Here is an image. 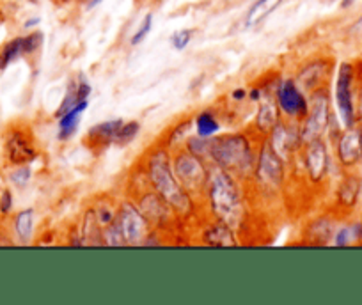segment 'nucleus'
<instances>
[{
	"instance_id": "nucleus-17",
	"label": "nucleus",
	"mask_w": 362,
	"mask_h": 305,
	"mask_svg": "<svg viewBox=\"0 0 362 305\" xmlns=\"http://www.w3.org/2000/svg\"><path fill=\"white\" fill-rule=\"evenodd\" d=\"M89 95H90V85L83 80V76L80 78L78 82H71V84L68 85V89H66V95H64V98H62L61 107H59V110L55 112V116L61 117L62 114H66L68 110H71L76 103H80V102H83V100L89 98Z\"/></svg>"
},
{
	"instance_id": "nucleus-7",
	"label": "nucleus",
	"mask_w": 362,
	"mask_h": 305,
	"mask_svg": "<svg viewBox=\"0 0 362 305\" xmlns=\"http://www.w3.org/2000/svg\"><path fill=\"white\" fill-rule=\"evenodd\" d=\"M351 82H354V68L348 62H343L337 69L336 80V105L339 110L341 121L346 128L355 124V107L351 98Z\"/></svg>"
},
{
	"instance_id": "nucleus-39",
	"label": "nucleus",
	"mask_w": 362,
	"mask_h": 305,
	"mask_svg": "<svg viewBox=\"0 0 362 305\" xmlns=\"http://www.w3.org/2000/svg\"><path fill=\"white\" fill-rule=\"evenodd\" d=\"M247 96H249L252 102H259L261 96H263V92H261V89H250V91L247 92Z\"/></svg>"
},
{
	"instance_id": "nucleus-44",
	"label": "nucleus",
	"mask_w": 362,
	"mask_h": 305,
	"mask_svg": "<svg viewBox=\"0 0 362 305\" xmlns=\"http://www.w3.org/2000/svg\"><path fill=\"white\" fill-rule=\"evenodd\" d=\"M351 4H354V0H343V2H341V8L346 9V8H350Z\"/></svg>"
},
{
	"instance_id": "nucleus-26",
	"label": "nucleus",
	"mask_w": 362,
	"mask_h": 305,
	"mask_svg": "<svg viewBox=\"0 0 362 305\" xmlns=\"http://www.w3.org/2000/svg\"><path fill=\"white\" fill-rule=\"evenodd\" d=\"M358 192H361V181L355 176H346V179L341 183L339 193H337L339 196V203L348 208L354 206L358 197Z\"/></svg>"
},
{
	"instance_id": "nucleus-25",
	"label": "nucleus",
	"mask_w": 362,
	"mask_h": 305,
	"mask_svg": "<svg viewBox=\"0 0 362 305\" xmlns=\"http://www.w3.org/2000/svg\"><path fill=\"white\" fill-rule=\"evenodd\" d=\"M25 50H23V37H15L9 43H6L0 50V69H6L11 62H15L16 59L23 57Z\"/></svg>"
},
{
	"instance_id": "nucleus-12",
	"label": "nucleus",
	"mask_w": 362,
	"mask_h": 305,
	"mask_svg": "<svg viewBox=\"0 0 362 305\" xmlns=\"http://www.w3.org/2000/svg\"><path fill=\"white\" fill-rule=\"evenodd\" d=\"M279 112L281 109L277 100L272 95H268V92L267 95L263 92L259 100V109H257L256 114V130L263 135L270 133L277 126V123H279Z\"/></svg>"
},
{
	"instance_id": "nucleus-16",
	"label": "nucleus",
	"mask_w": 362,
	"mask_h": 305,
	"mask_svg": "<svg viewBox=\"0 0 362 305\" xmlns=\"http://www.w3.org/2000/svg\"><path fill=\"white\" fill-rule=\"evenodd\" d=\"M87 105H89V102L83 100V102L76 103L71 110H68V112L59 117V140H68L75 135V131L78 130L80 116L86 112Z\"/></svg>"
},
{
	"instance_id": "nucleus-47",
	"label": "nucleus",
	"mask_w": 362,
	"mask_h": 305,
	"mask_svg": "<svg viewBox=\"0 0 362 305\" xmlns=\"http://www.w3.org/2000/svg\"><path fill=\"white\" fill-rule=\"evenodd\" d=\"M30 4H37V2H40V0H29Z\"/></svg>"
},
{
	"instance_id": "nucleus-9",
	"label": "nucleus",
	"mask_w": 362,
	"mask_h": 305,
	"mask_svg": "<svg viewBox=\"0 0 362 305\" xmlns=\"http://www.w3.org/2000/svg\"><path fill=\"white\" fill-rule=\"evenodd\" d=\"M256 174L267 185H281L284 178L283 157L272 148L270 140L263 142L256 160Z\"/></svg>"
},
{
	"instance_id": "nucleus-32",
	"label": "nucleus",
	"mask_w": 362,
	"mask_h": 305,
	"mask_svg": "<svg viewBox=\"0 0 362 305\" xmlns=\"http://www.w3.org/2000/svg\"><path fill=\"white\" fill-rule=\"evenodd\" d=\"M151 27H153V15L151 13H148V15L144 16V20H142L141 27H139V29L135 30L134 36H132V44H134V47H137L139 43H142V41L146 40V36L151 32Z\"/></svg>"
},
{
	"instance_id": "nucleus-33",
	"label": "nucleus",
	"mask_w": 362,
	"mask_h": 305,
	"mask_svg": "<svg viewBox=\"0 0 362 305\" xmlns=\"http://www.w3.org/2000/svg\"><path fill=\"white\" fill-rule=\"evenodd\" d=\"M192 29H183L174 32L173 37H170V43H173L174 50H185V48L189 47L190 40H192Z\"/></svg>"
},
{
	"instance_id": "nucleus-43",
	"label": "nucleus",
	"mask_w": 362,
	"mask_h": 305,
	"mask_svg": "<svg viewBox=\"0 0 362 305\" xmlns=\"http://www.w3.org/2000/svg\"><path fill=\"white\" fill-rule=\"evenodd\" d=\"M351 30H354V32H357V30H362V16L357 20V23H355V25L351 27Z\"/></svg>"
},
{
	"instance_id": "nucleus-36",
	"label": "nucleus",
	"mask_w": 362,
	"mask_h": 305,
	"mask_svg": "<svg viewBox=\"0 0 362 305\" xmlns=\"http://www.w3.org/2000/svg\"><path fill=\"white\" fill-rule=\"evenodd\" d=\"M189 126H190V121H183V123L177 124L176 130H174L173 133L169 135V145L176 144V140H180V138L185 137V133H187V130H189Z\"/></svg>"
},
{
	"instance_id": "nucleus-24",
	"label": "nucleus",
	"mask_w": 362,
	"mask_h": 305,
	"mask_svg": "<svg viewBox=\"0 0 362 305\" xmlns=\"http://www.w3.org/2000/svg\"><path fill=\"white\" fill-rule=\"evenodd\" d=\"M34 229V210H23L15 217V231L22 244H29Z\"/></svg>"
},
{
	"instance_id": "nucleus-28",
	"label": "nucleus",
	"mask_w": 362,
	"mask_h": 305,
	"mask_svg": "<svg viewBox=\"0 0 362 305\" xmlns=\"http://www.w3.org/2000/svg\"><path fill=\"white\" fill-rule=\"evenodd\" d=\"M139 131H141V123L139 121H130V123L121 124L119 131H117L116 144L117 145H127L137 138Z\"/></svg>"
},
{
	"instance_id": "nucleus-11",
	"label": "nucleus",
	"mask_w": 362,
	"mask_h": 305,
	"mask_svg": "<svg viewBox=\"0 0 362 305\" xmlns=\"http://www.w3.org/2000/svg\"><path fill=\"white\" fill-rule=\"evenodd\" d=\"M305 169H308V174L311 178V181L318 183L325 178L327 169H329V155H327V145L322 138L308 142Z\"/></svg>"
},
{
	"instance_id": "nucleus-3",
	"label": "nucleus",
	"mask_w": 362,
	"mask_h": 305,
	"mask_svg": "<svg viewBox=\"0 0 362 305\" xmlns=\"http://www.w3.org/2000/svg\"><path fill=\"white\" fill-rule=\"evenodd\" d=\"M208 201L214 217L229 227H236L242 220V197L233 174L228 171H215L208 179Z\"/></svg>"
},
{
	"instance_id": "nucleus-22",
	"label": "nucleus",
	"mask_w": 362,
	"mask_h": 305,
	"mask_svg": "<svg viewBox=\"0 0 362 305\" xmlns=\"http://www.w3.org/2000/svg\"><path fill=\"white\" fill-rule=\"evenodd\" d=\"M323 68H325V64H322V62H313V64L305 66L298 75V84H302L309 91H315L325 76Z\"/></svg>"
},
{
	"instance_id": "nucleus-18",
	"label": "nucleus",
	"mask_w": 362,
	"mask_h": 305,
	"mask_svg": "<svg viewBox=\"0 0 362 305\" xmlns=\"http://www.w3.org/2000/svg\"><path fill=\"white\" fill-rule=\"evenodd\" d=\"M139 206H141L139 210L142 211V215H144L148 220H156V222L163 220V218L169 215V211L173 210V208H170L169 204H167L156 192L146 193V196L141 199V204H139Z\"/></svg>"
},
{
	"instance_id": "nucleus-1",
	"label": "nucleus",
	"mask_w": 362,
	"mask_h": 305,
	"mask_svg": "<svg viewBox=\"0 0 362 305\" xmlns=\"http://www.w3.org/2000/svg\"><path fill=\"white\" fill-rule=\"evenodd\" d=\"M148 176L155 192L181 215H187L194 210L190 193L177 181L174 169L170 167L169 152L165 149H155L148 160Z\"/></svg>"
},
{
	"instance_id": "nucleus-19",
	"label": "nucleus",
	"mask_w": 362,
	"mask_h": 305,
	"mask_svg": "<svg viewBox=\"0 0 362 305\" xmlns=\"http://www.w3.org/2000/svg\"><path fill=\"white\" fill-rule=\"evenodd\" d=\"M281 4H283V0H256V2L249 8V11H247L245 20H243L247 29H252V27L259 25V23L263 22V20H267Z\"/></svg>"
},
{
	"instance_id": "nucleus-34",
	"label": "nucleus",
	"mask_w": 362,
	"mask_h": 305,
	"mask_svg": "<svg viewBox=\"0 0 362 305\" xmlns=\"http://www.w3.org/2000/svg\"><path fill=\"white\" fill-rule=\"evenodd\" d=\"M29 179H30V167H29V165H20L18 171H15L11 174V181L15 183L16 186H20V189H22V186H25L27 183H29Z\"/></svg>"
},
{
	"instance_id": "nucleus-15",
	"label": "nucleus",
	"mask_w": 362,
	"mask_h": 305,
	"mask_svg": "<svg viewBox=\"0 0 362 305\" xmlns=\"http://www.w3.org/2000/svg\"><path fill=\"white\" fill-rule=\"evenodd\" d=\"M270 133H272V138H270L272 148L276 149L281 157H283L284 152L295 151V148L298 145V142L302 140L300 131L297 133L293 128L286 126V124H283L281 121L277 123V126L270 131Z\"/></svg>"
},
{
	"instance_id": "nucleus-48",
	"label": "nucleus",
	"mask_w": 362,
	"mask_h": 305,
	"mask_svg": "<svg viewBox=\"0 0 362 305\" xmlns=\"http://www.w3.org/2000/svg\"><path fill=\"white\" fill-rule=\"evenodd\" d=\"M361 157H362V142H361Z\"/></svg>"
},
{
	"instance_id": "nucleus-46",
	"label": "nucleus",
	"mask_w": 362,
	"mask_h": 305,
	"mask_svg": "<svg viewBox=\"0 0 362 305\" xmlns=\"http://www.w3.org/2000/svg\"><path fill=\"white\" fill-rule=\"evenodd\" d=\"M57 4H68V2H71V0H55Z\"/></svg>"
},
{
	"instance_id": "nucleus-21",
	"label": "nucleus",
	"mask_w": 362,
	"mask_h": 305,
	"mask_svg": "<svg viewBox=\"0 0 362 305\" xmlns=\"http://www.w3.org/2000/svg\"><path fill=\"white\" fill-rule=\"evenodd\" d=\"M78 245H103V234L100 231V222L96 211H87L82 222V234Z\"/></svg>"
},
{
	"instance_id": "nucleus-42",
	"label": "nucleus",
	"mask_w": 362,
	"mask_h": 305,
	"mask_svg": "<svg viewBox=\"0 0 362 305\" xmlns=\"http://www.w3.org/2000/svg\"><path fill=\"white\" fill-rule=\"evenodd\" d=\"M41 22V20L40 18H37V16H36V18H30L29 20V22H27L25 23V29H30V27H36L37 25V23H40Z\"/></svg>"
},
{
	"instance_id": "nucleus-8",
	"label": "nucleus",
	"mask_w": 362,
	"mask_h": 305,
	"mask_svg": "<svg viewBox=\"0 0 362 305\" xmlns=\"http://www.w3.org/2000/svg\"><path fill=\"white\" fill-rule=\"evenodd\" d=\"M6 157H8L9 164L16 165H27L33 160H36L37 151L34 145L33 138L22 128H13L8 135H6Z\"/></svg>"
},
{
	"instance_id": "nucleus-10",
	"label": "nucleus",
	"mask_w": 362,
	"mask_h": 305,
	"mask_svg": "<svg viewBox=\"0 0 362 305\" xmlns=\"http://www.w3.org/2000/svg\"><path fill=\"white\" fill-rule=\"evenodd\" d=\"M276 100L279 103V109L283 110L286 116L290 117H304L309 112V103L305 100L304 92L298 89L297 82L288 78V80L281 82L277 88Z\"/></svg>"
},
{
	"instance_id": "nucleus-41",
	"label": "nucleus",
	"mask_w": 362,
	"mask_h": 305,
	"mask_svg": "<svg viewBox=\"0 0 362 305\" xmlns=\"http://www.w3.org/2000/svg\"><path fill=\"white\" fill-rule=\"evenodd\" d=\"M83 2H86L87 9H93V8H96V6H98L102 0H83Z\"/></svg>"
},
{
	"instance_id": "nucleus-35",
	"label": "nucleus",
	"mask_w": 362,
	"mask_h": 305,
	"mask_svg": "<svg viewBox=\"0 0 362 305\" xmlns=\"http://www.w3.org/2000/svg\"><path fill=\"white\" fill-rule=\"evenodd\" d=\"M351 240H354V233H351V227H344V229H341V231H337L334 244H336L337 247H344V245L351 244Z\"/></svg>"
},
{
	"instance_id": "nucleus-6",
	"label": "nucleus",
	"mask_w": 362,
	"mask_h": 305,
	"mask_svg": "<svg viewBox=\"0 0 362 305\" xmlns=\"http://www.w3.org/2000/svg\"><path fill=\"white\" fill-rule=\"evenodd\" d=\"M330 110H329V96L325 91H318L313 95L311 107H309L308 117H305L304 128L300 131V137L304 142L322 138L323 131L329 126Z\"/></svg>"
},
{
	"instance_id": "nucleus-29",
	"label": "nucleus",
	"mask_w": 362,
	"mask_h": 305,
	"mask_svg": "<svg viewBox=\"0 0 362 305\" xmlns=\"http://www.w3.org/2000/svg\"><path fill=\"white\" fill-rule=\"evenodd\" d=\"M187 151L196 155V157L203 158L208 157V151H210V138H203L199 135H194L187 140Z\"/></svg>"
},
{
	"instance_id": "nucleus-27",
	"label": "nucleus",
	"mask_w": 362,
	"mask_h": 305,
	"mask_svg": "<svg viewBox=\"0 0 362 305\" xmlns=\"http://www.w3.org/2000/svg\"><path fill=\"white\" fill-rule=\"evenodd\" d=\"M311 238H315V244H327L332 237V224L327 218H320L309 227Z\"/></svg>"
},
{
	"instance_id": "nucleus-14",
	"label": "nucleus",
	"mask_w": 362,
	"mask_h": 305,
	"mask_svg": "<svg viewBox=\"0 0 362 305\" xmlns=\"http://www.w3.org/2000/svg\"><path fill=\"white\" fill-rule=\"evenodd\" d=\"M121 124H123L121 119L105 121L102 124H96V126H93L87 131V142L93 148H107L110 144H116V137Z\"/></svg>"
},
{
	"instance_id": "nucleus-2",
	"label": "nucleus",
	"mask_w": 362,
	"mask_h": 305,
	"mask_svg": "<svg viewBox=\"0 0 362 305\" xmlns=\"http://www.w3.org/2000/svg\"><path fill=\"white\" fill-rule=\"evenodd\" d=\"M208 157L214 164H217L218 169L228 171L229 174L240 176V178H245L256 169L252 144L242 133L211 137Z\"/></svg>"
},
{
	"instance_id": "nucleus-38",
	"label": "nucleus",
	"mask_w": 362,
	"mask_h": 305,
	"mask_svg": "<svg viewBox=\"0 0 362 305\" xmlns=\"http://www.w3.org/2000/svg\"><path fill=\"white\" fill-rule=\"evenodd\" d=\"M96 217H98L100 224L110 225L114 222V218H116V215H114L109 208H100V210H96Z\"/></svg>"
},
{
	"instance_id": "nucleus-5",
	"label": "nucleus",
	"mask_w": 362,
	"mask_h": 305,
	"mask_svg": "<svg viewBox=\"0 0 362 305\" xmlns=\"http://www.w3.org/2000/svg\"><path fill=\"white\" fill-rule=\"evenodd\" d=\"M114 222H116V225L119 227L127 245H139L142 244L144 237H148V234H146V231H148V218H146L144 215H142V211L139 210L137 206H134V204H121Z\"/></svg>"
},
{
	"instance_id": "nucleus-23",
	"label": "nucleus",
	"mask_w": 362,
	"mask_h": 305,
	"mask_svg": "<svg viewBox=\"0 0 362 305\" xmlns=\"http://www.w3.org/2000/svg\"><path fill=\"white\" fill-rule=\"evenodd\" d=\"M194 123H196V135H199L203 138L215 137V133H218V130H221V124H218L217 117L210 110H204V112L197 114Z\"/></svg>"
},
{
	"instance_id": "nucleus-20",
	"label": "nucleus",
	"mask_w": 362,
	"mask_h": 305,
	"mask_svg": "<svg viewBox=\"0 0 362 305\" xmlns=\"http://www.w3.org/2000/svg\"><path fill=\"white\" fill-rule=\"evenodd\" d=\"M204 244L211 245V247H236L238 240L235 238L233 227L218 222L217 225H211L210 229L204 231Z\"/></svg>"
},
{
	"instance_id": "nucleus-37",
	"label": "nucleus",
	"mask_w": 362,
	"mask_h": 305,
	"mask_svg": "<svg viewBox=\"0 0 362 305\" xmlns=\"http://www.w3.org/2000/svg\"><path fill=\"white\" fill-rule=\"evenodd\" d=\"M13 208V196L9 190H4L0 196V213L8 215Z\"/></svg>"
},
{
	"instance_id": "nucleus-4",
	"label": "nucleus",
	"mask_w": 362,
	"mask_h": 305,
	"mask_svg": "<svg viewBox=\"0 0 362 305\" xmlns=\"http://www.w3.org/2000/svg\"><path fill=\"white\" fill-rule=\"evenodd\" d=\"M174 174H176L181 186L189 193L203 192L208 186V179H210V171L203 164V160L189 151L180 152L176 157V160H174Z\"/></svg>"
},
{
	"instance_id": "nucleus-40",
	"label": "nucleus",
	"mask_w": 362,
	"mask_h": 305,
	"mask_svg": "<svg viewBox=\"0 0 362 305\" xmlns=\"http://www.w3.org/2000/svg\"><path fill=\"white\" fill-rule=\"evenodd\" d=\"M247 96V92H245V89H235V91H233V98L235 100H243Z\"/></svg>"
},
{
	"instance_id": "nucleus-45",
	"label": "nucleus",
	"mask_w": 362,
	"mask_h": 305,
	"mask_svg": "<svg viewBox=\"0 0 362 305\" xmlns=\"http://www.w3.org/2000/svg\"><path fill=\"white\" fill-rule=\"evenodd\" d=\"M358 117L362 119V95H361V100H358Z\"/></svg>"
},
{
	"instance_id": "nucleus-30",
	"label": "nucleus",
	"mask_w": 362,
	"mask_h": 305,
	"mask_svg": "<svg viewBox=\"0 0 362 305\" xmlns=\"http://www.w3.org/2000/svg\"><path fill=\"white\" fill-rule=\"evenodd\" d=\"M103 245H110V247H123V245H127V241H124L123 234H121L116 222L107 225L105 233H103Z\"/></svg>"
},
{
	"instance_id": "nucleus-31",
	"label": "nucleus",
	"mask_w": 362,
	"mask_h": 305,
	"mask_svg": "<svg viewBox=\"0 0 362 305\" xmlns=\"http://www.w3.org/2000/svg\"><path fill=\"white\" fill-rule=\"evenodd\" d=\"M43 41L45 36L40 30H34V32L23 36V50H25V55L36 54V52L43 47Z\"/></svg>"
},
{
	"instance_id": "nucleus-13",
	"label": "nucleus",
	"mask_w": 362,
	"mask_h": 305,
	"mask_svg": "<svg viewBox=\"0 0 362 305\" xmlns=\"http://www.w3.org/2000/svg\"><path fill=\"white\" fill-rule=\"evenodd\" d=\"M361 142H362V131L355 130L354 126L348 128L339 138L337 144V155H339L341 164L350 167V165L357 164L358 157H361Z\"/></svg>"
}]
</instances>
